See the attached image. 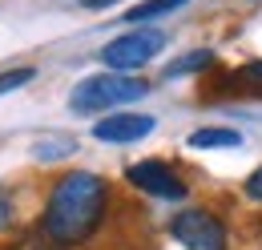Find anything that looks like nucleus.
Returning a JSON list of instances; mask_svg holds the SVG:
<instances>
[{"instance_id": "nucleus-7", "label": "nucleus", "mask_w": 262, "mask_h": 250, "mask_svg": "<svg viewBox=\"0 0 262 250\" xmlns=\"http://www.w3.org/2000/svg\"><path fill=\"white\" fill-rule=\"evenodd\" d=\"M238 145H242V133L226 125H202L190 133V150H238Z\"/></svg>"}, {"instance_id": "nucleus-13", "label": "nucleus", "mask_w": 262, "mask_h": 250, "mask_svg": "<svg viewBox=\"0 0 262 250\" xmlns=\"http://www.w3.org/2000/svg\"><path fill=\"white\" fill-rule=\"evenodd\" d=\"M238 81H242V85H250V89H262V61L246 65V69L238 73Z\"/></svg>"}, {"instance_id": "nucleus-2", "label": "nucleus", "mask_w": 262, "mask_h": 250, "mask_svg": "<svg viewBox=\"0 0 262 250\" xmlns=\"http://www.w3.org/2000/svg\"><path fill=\"white\" fill-rule=\"evenodd\" d=\"M149 93V85L141 77L129 73H97V77H85L73 93H69V109L73 113H105V109H117V105H129L137 97Z\"/></svg>"}, {"instance_id": "nucleus-15", "label": "nucleus", "mask_w": 262, "mask_h": 250, "mask_svg": "<svg viewBox=\"0 0 262 250\" xmlns=\"http://www.w3.org/2000/svg\"><path fill=\"white\" fill-rule=\"evenodd\" d=\"M8 222V202H4V194H0V226Z\"/></svg>"}, {"instance_id": "nucleus-3", "label": "nucleus", "mask_w": 262, "mask_h": 250, "mask_svg": "<svg viewBox=\"0 0 262 250\" xmlns=\"http://www.w3.org/2000/svg\"><path fill=\"white\" fill-rule=\"evenodd\" d=\"M165 40H169V36H165L162 29H154V25L133 29V32H121V36H113V40L101 49V65H105L109 73L141 69V65H149L165 49Z\"/></svg>"}, {"instance_id": "nucleus-5", "label": "nucleus", "mask_w": 262, "mask_h": 250, "mask_svg": "<svg viewBox=\"0 0 262 250\" xmlns=\"http://www.w3.org/2000/svg\"><path fill=\"white\" fill-rule=\"evenodd\" d=\"M125 178H129V186H137L141 194H149V198H162V202H182V198L190 194L186 182L178 178V170H173V165H165L162 157L133 161L129 170H125Z\"/></svg>"}, {"instance_id": "nucleus-16", "label": "nucleus", "mask_w": 262, "mask_h": 250, "mask_svg": "<svg viewBox=\"0 0 262 250\" xmlns=\"http://www.w3.org/2000/svg\"><path fill=\"white\" fill-rule=\"evenodd\" d=\"M0 250H16V246H0Z\"/></svg>"}, {"instance_id": "nucleus-10", "label": "nucleus", "mask_w": 262, "mask_h": 250, "mask_svg": "<svg viewBox=\"0 0 262 250\" xmlns=\"http://www.w3.org/2000/svg\"><path fill=\"white\" fill-rule=\"evenodd\" d=\"M73 150H77L73 137H49V141H36L33 145V157L36 161H57V157H69Z\"/></svg>"}, {"instance_id": "nucleus-4", "label": "nucleus", "mask_w": 262, "mask_h": 250, "mask_svg": "<svg viewBox=\"0 0 262 250\" xmlns=\"http://www.w3.org/2000/svg\"><path fill=\"white\" fill-rule=\"evenodd\" d=\"M173 242L186 250H226V222L210 210H182L169 222Z\"/></svg>"}, {"instance_id": "nucleus-9", "label": "nucleus", "mask_w": 262, "mask_h": 250, "mask_svg": "<svg viewBox=\"0 0 262 250\" xmlns=\"http://www.w3.org/2000/svg\"><path fill=\"white\" fill-rule=\"evenodd\" d=\"M214 65V49H194V53H182L178 61H169L165 77H190V73H202Z\"/></svg>"}, {"instance_id": "nucleus-14", "label": "nucleus", "mask_w": 262, "mask_h": 250, "mask_svg": "<svg viewBox=\"0 0 262 250\" xmlns=\"http://www.w3.org/2000/svg\"><path fill=\"white\" fill-rule=\"evenodd\" d=\"M109 4H117V0H81V8H109Z\"/></svg>"}, {"instance_id": "nucleus-6", "label": "nucleus", "mask_w": 262, "mask_h": 250, "mask_svg": "<svg viewBox=\"0 0 262 250\" xmlns=\"http://www.w3.org/2000/svg\"><path fill=\"white\" fill-rule=\"evenodd\" d=\"M154 117L149 113H109L93 125V137L97 141H113V145H125V141H137L145 133H154Z\"/></svg>"}, {"instance_id": "nucleus-8", "label": "nucleus", "mask_w": 262, "mask_h": 250, "mask_svg": "<svg viewBox=\"0 0 262 250\" xmlns=\"http://www.w3.org/2000/svg\"><path fill=\"white\" fill-rule=\"evenodd\" d=\"M182 4H190V0H145V4H133L125 12V20L129 25H149V20H158L165 12H178Z\"/></svg>"}, {"instance_id": "nucleus-12", "label": "nucleus", "mask_w": 262, "mask_h": 250, "mask_svg": "<svg viewBox=\"0 0 262 250\" xmlns=\"http://www.w3.org/2000/svg\"><path fill=\"white\" fill-rule=\"evenodd\" d=\"M242 194H246L250 202H258V206H262V165H254V170H250V178L242 182Z\"/></svg>"}, {"instance_id": "nucleus-1", "label": "nucleus", "mask_w": 262, "mask_h": 250, "mask_svg": "<svg viewBox=\"0 0 262 250\" xmlns=\"http://www.w3.org/2000/svg\"><path fill=\"white\" fill-rule=\"evenodd\" d=\"M105 210H109V182L89 170H69L49 190L40 230L57 246H77L101 226Z\"/></svg>"}, {"instance_id": "nucleus-11", "label": "nucleus", "mask_w": 262, "mask_h": 250, "mask_svg": "<svg viewBox=\"0 0 262 250\" xmlns=\"http://www.w3.org/2000/svg\"><path fill=\"white\" fill-rule=\"evenodd\" d=\"M33 77H36L33 65H20V69H4V73H0V97H4V93H16V89H25Z\"/></svg>"}]
</instances>
